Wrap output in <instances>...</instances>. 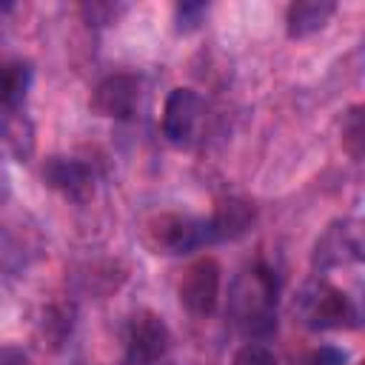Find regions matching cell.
<instances>
[{"instance_id": "obj_1", "label": "cell", "mask_w": 365, "mask_h": 365, "mask_svg": "<svg viewBox=\"0 0 365 365\" xmlns=\"http://www.w3.org/2000/svg\"><path fill=\"white\" fill-rule=\"evenodd\" d=\"M231 317L248 336H268L277 325V279L265 265H257L234 282L231 291Z\"/></svg>"}, {"instance_id": "obj_2", "label": "cell", "mask_w": 365, "mask_h": 365, "mask_svg": "<svg viewBox=\"0 0 365 365\" xmlns=\"http://www.w3.org/2000/svg\"><path fill=\"white\" fill-rule=\"evenodd\" d=\"M143 234L154 254H188L194 248L214 242L208 220H197L185 214H157L145 222Z\"/></svg>"}, {"instance_id": "obj_3", "label": "cell", "mask_w": 365, "mask_h": 365, "mask_svg": "<svg viewBox=\"0 0 365 365\" xmlns=\"http://www.w3.org/2000/svg\"><path fill=\"white\" fill-rule=\"evenodd\" d=\"M171 348V331L160 314L143 308L128 322L125 356L131 365H157Z\"/></svg>"}, {"instance_id": "obj_4", "label": "cell", "mask_w": 365, "mask_h": 365, "mask_svg": "<svg viewBox=\"0 0 365 365\" xmlns=\"http://www.w3.org/2000/svg\"><path fill=\"white\" fill-rule=\"evenodd\" d=\"M220 299V262L214 257L194 259L180 282V302L194 317H208Z\"/></svg>"}, {"instance_id": "obj_5", "label": "cell", "mask_w": 365, "mask_h": 365, "mask_svg": "<svg viewBox=\"0 0 365 365\" xmlns=\"http://www.w3.org/2000/svg\"><path fill=\"white\" fill-rule=\"evenodd\" d=\"M140 103V80L128 71H117L103 77L91 91V108L100 117L128 120Z\"/></svg>"}, {"instance_id": "obj_6", "label": "cell", "mask_w": 365, "mask_h": 365, "mask_svg": "<svg viewBox=\"0 0 365 365\" xmlns=\"http://www.w3.org/2000/svg\"><path fill=\"white\" fill-rule=\"evenodd\" d=\"M305 314H308V325L317 331H328V328H356L359 314L356 305L351 302V297L339 288L331 285H319L308 302H305Z\"/></svg>"}, {"instance_id": "obj_7", "label": "cell", "mask_w": 365, "mask_h": 365, "mask_svg": "<svg viewBox=\"0 0 365 365\" xmlns=\"http://www.w3.org/2000/svg\"><path fill=\"white\" fill-rule=\"evenodd\" d=\"M200 114H202V100L194 88H174L165 100V108H163V134L168 143L174 145H185L194 131H197V123H200Z\"/></svg>"}, {"instance_id": "obj_8", "label": "cell", "mask_w": 365, "mask_h": 365, "mask_svg": "<svg viewBox=\"0 0 365 365\" xmlns=\"http://www.w3.org/2000/svg\"><path fill=\"white\" fill-rule=\"evenodd\" d=\"M43 180L48 188L63 194L66 200L86 202L94 194V174L83 160L74 157H48L43 165Z\"/></svg>"}, {"instance_id": "obj_9", "label": "cell", "mask_w": 365, "mask_h": 365, "mask_svg": "<svg viewBox=\"0 0 365 365\" xmlns=\"http://www.w3.org/2000/svg\"><path fill=\"white\" fill-rule=\"evenodd\" d=\"M351 259H362V234L356 222H334L317 240L314 268H334Z\"/></svg>"}, {"instance_id": "obj_10", "label": "cell", "mask_w": 365, "mask_h": 365, "mask_svg": "<svg viewBox=\"0 0 365 365\" xmlns=\"http://www.w3.org/2000/svg\"><path fill=\"white\" fill-rule=\"evenodd\" d=\"M254 217H257V211L248 200H240V197L220 200L214 214L208 217L211 240H237V237H242L251 228Z\"/></svg>"}, {"instance_id": "obj_11", "label": "cell", "mask_w": 365, "mask_h": 365, "mask_svg": "<svg viewBox=\"0 0 365 365\" xmlns=\"http://www.w3.org/2000/svg\"><path fill=\"white\" fill-rule=\"evenodd\" d=\"M334 11H336L334 0H299V3H291L288 14H285V31L294 40L308 37V34L325 29V23L331 20Z\"/></svg>"}, {"instance_id": "obj_12", "label": "cell", "mask_w": 365, "mask_h": 365, "mask_svg": "<svg viewBox=\"0 0 365 365\" xmlns=\"http://www.w3.org/2000/svg\"><path fill=\"white\" fill-rule=\"evenodd\" d=\"M31 83V68L20 60H6L0 63V106L3 108H17L29 91Z\"/></svg>"}, {"instance_id": "obj_13", "label": "cell", "mask_w": 365, "mask_h": 365, "mask_svg": "<svg viewBox=\"0 0 365 365\" xmlns=\"http://www.w3.org/2000/svg\"><path fill=\"white\" fill-rule=\"evenodd\" d=\"M71 328H74V305L54 302V305L46 308V314L40 319V334H43V339H46V345L51 351H57L66 342V336L71 334Z\"/></svg>"}, {"instance_id": "obj_14", "label": "cell", "mask_w": 365, "mask_h": 365, "mask_svg": "<svg viewBox=\"0 0 365 365\" xmlns=\"http://www.w3.org/2000/svg\"><path fill=\"white\" fill-rule=\"evenodd\" d=\"M365 128H362V106H354L342 123V143L351 151V157H362V143H365Z\"/></svg>"}, {"instance_id": "obj_15", "label": "cell", "mask_w": 365, "mask_h": 365, "mask_svg": "<svg viewBox=\"0 0 365 365\" xmlns=\"http://www.w3.org/2000/svg\"><path fill=\"white\" fill-rule=\"evenodd\" d=\"M234 365H279V359L274 356V351H268L265 345L248 342L234 354Z\"/></svg>"}, {"instance_id": "obj_16", "label": "cell", "mask_w": 365, "mask_h": 365, "mask_svg": "<svg viewBox=\"0 0 365 365\" xmlns=\"http://www.w3.org/2000/svg\"><path fill=\"white\" fill-rule=\"evenodd\" d=\"M205 11H208L205 3H180V6H177V29H180V31L197 29Z\"/></svg>"}, {"instance_id": "obj_17", "label": "cell", "mask_w": 365, "mask_h": 365, "mask_svg": "<svg viewBox=\"0 0 365 365\" xmlns=\"http://www.w3.org/2000/svg\"><path fill=\"white\" fill-rule=\"evenodd\" d=\"M80 11L86 14L88 23H94V26H106V23H114V20H117L120 6H114V3H86Z\"/></svg>"}, {"instance_id": "obj_18", "label": "cell", "mask_w": 365, "mask_h": 365, "mask_svg": "<svg viewBox=\"0 0 365 365\" xmlns=\"http://www.w3.org/2000/svg\"><path fill=\"white\" fill-rule=\"evenodd\" d=\"M311 365H345V351L334 345H322L311 354Z\"/></svg>"}, {"instance_id": "obj_19", "label": "cell", "mask_w": 365, "mask_h": 365, "mask_svg": "<svg viewBox=\"0 0 365 365\" xmlns=\"http://www.w3.org/2000/svg\"><path fill=\"white\" fill-rule=\"evenodd\" d=\"M0 365H29V356L17 345H3L0 348Z\"/></svg>"}]
</instances>
